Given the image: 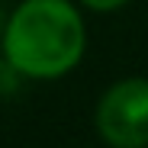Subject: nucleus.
Segmentation results:
<instances>
[{
    "instance_id": "obj_1",
    "label": "nucleus",
    "mask_w": 148,
    "mask_h": 148,
    "mask_svg": "<svg viewBox=\"0 0 148 148\" xmlns=\"http://www.w3.org/2000/svg\"><path fill=\"white\" fill-rule=\"evenodd\" d=\"M87 29L68 0H26L3 29L7 64L26 77H61L77 68Z\"/></svg>"
},
{
    "instance_id": "obj_2",
    "label": "nucleus",
    "mask_w": 148,
    "mask_h": 148,
    "mask_svg": "<svg viewBox=\"0 0 148 148\" xmlns=\"http://www.w3.org/2000/svg\"><path fill=\"white\" fill-rule=\"evenodd\" d=\"M97 132L110 148H148V81L113 84L97 103Z\"/></svg>"
},
{
    "instance_id": "obj_3",
    "label": "nucleus",
    "mask_w": 148,
    "mask_h": 148,
    "mask_svg": "<svg viewBox=\"0 0 148 148\" xmlns=\"http://www.w3.org/2000/svg\"><path fill=\"white\" fill-rule=\"evenodd\" d=\"M84 7H90V10H116V7H122L126 0H81Z\"/></svg>"
}]
</instances>
